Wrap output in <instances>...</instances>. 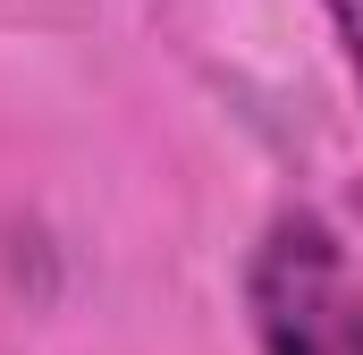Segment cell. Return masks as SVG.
<instances>
[{"instance_id": "obj_1", "label": "cell", "mask_w": 363, "mask_h": 355, "mask_svg": "<svg viewBox=\"0 0 363 355\" xmlns=\"http://www.w3.org/2000/svg\"><path fill=\"white\" fill-rule=\"evenodd\" d=\"M245 305L262 355H363V279L330 237V220L313 212H279L262 229Z\"/></svg>"}, {"instance_id": "obj_2", "label": "cell", "mask_w": 363, "mask_h": 355, "mask_svg": "<svg viewBox=\"0 0 363 355\" xmlns=\"http://www.w3.org/2000/svg\"><path fill=\"white\" fill-rule=\"evenodd\" d=\"M330 17H338V43H347V68H355V85H363V0H330Z\"/></svg>"}]
</instances>
